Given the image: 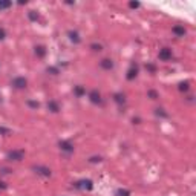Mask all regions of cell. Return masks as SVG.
Masks as SVG:
<instances>
[{"mask_svg": "<svg viewBox=\"0 0 196 196\" xmlns=\"http://www.w3.org/2000/svg\"><path fill=\"white\" fill-rule=\"evenodd\" d=\"M138 72H140V67H138V63H135V61H132V64H130V67L127 69V74H126V78L129 80V81H133L136 77H138Z\"/></svg>", "mask_w": 196, "mask_h": 196, "instance_id": "obj_1", "label": "cell"}, {"mask_svg": "<svg viewBox=\"0 0 196 196\" xmlns=\"http://www.w3.org/2000/svg\"><path fill=\"white\" fill-rule=\"evenodd\" d=\"M25 158V152L23 150H9L6 153V159L8 161H22Z\"/></svg>", "mask_w": 196, "mask_h": 196, "instance_id": "obj_2", "label": "cell"}, {"mask_svg": "<svg viewBox=\"0 0 196 196\" xmlns=\"http://www.w3.org/2000/svg\"><path fill=\"white\" fill-rule=\"evenodd\" d=\"M74 187L75 188H78V190H92L93 188V182L90 181V179H80V181H77L75 184H74Z\"/></svg>", "mask_w": 196, "mask_h": 196, "instance_id": "obj_3", "label": "cell"}, {"mask_svg": "<svg viewBox=\"0 0 196 196\" xmlns=\"http://www.w3.org/2000/svg\"><path fill=\"white\" fill-rule=\"evenodd\" d=\"M89 100H90L92 104H103V96H101V93L98 92L96 89L89 92Z\"/></svg>", "mask_w": 196, "mask_h": 196, "instance_id": "obj_4", "label": "cell"}, {"mask_svg": "<svg viewBox=\"0 0 196 196\" xmlns=\"http://www.w3.org/2000/svg\"><path fill=\"white\" fill-rule=\"evenodd\" d=\"M32 170H34L37 175L45 176V178H49V176L52 175L51 169H49V167H46V165H32Z\"/></svg>", "mask_w": 196, "mask_h": 196, "instance_id": "obj_5", "label": "cell"}, {"mask_svg": "<svg viewBox=\"0 0 196 196\" xmlns=\"http://www.w3.org/2000/svg\"><path fill=\"white\" fill-rule=\"evenodd\" d=\"M11 86L16 87V89H25L28 86V80L25 77H16L13 81H11Z\"/></svg>", "mask_w": 196, "mask_h": 196, "instance_id": "obj_6", "label": "cell"}, {"mask_svg": "<svg viewBox=\"0 0 196 196\" xmlns=\"http://www.w3.org/2000/svg\"><path fill=\"white\" fill-rule=\"evenodd\" d=\"M58 147H60V150L61 152H66V153H72L74 152V144L71 143V141H66V140H63V141H60L58 143Z\"/></svg>", "mask_w": 196, "mask_h": 196, "instance_id": "obj_7", "label": "cell"}, {"mask_svg": "<svg viewBox=\"0 0 196 196\" xmlns=\"http://www.w3.org/2000/svg\"><path fill=\"white\" fill-rule=\"evenodd\" d=\"M158 58H159L161 61H169V60H172V49H170V48H162V49L159 51V54H158Z\"/></svg>", "mask_w": 196, "mask_h": 196, "instance_id": "obj_8", "label": "cell"}, {"mask_svg": "<svg viewBox=\"0 0 196 196\" xmlns=\"http://www.w3.org/2000/svg\"><path fill=\"white\" fill-rule=\"evenodd\" d=\"M172 32H173L176 37H184V35L187 34V29H185L184 26H181V25H175V26L172 28Z\"/></svg>", "mask_w": 196, "mask_h": 196, "instance_id": "obj_9", "label": "cell"}, {"mask_svg": "<svg viewBox=\"0 0 196 196\" xmlns=\"http://www.w3.org/2000/svg\"><path fill=\"white\" fill-rule=\"evenodd\" d=\"M100 66L104 69V71H111V69H114V60H111V58H103L101 61H100Z\"/></svg>", "mask_w": 196, "mask_h": 196, "instance_id": "obj_10", "label": "cell"}, {"mask_svg": "<svg viewBox=\"0 0 196 196\" xmlns=\"http://www.w3.org/2000/svg\"><path fill=\"white\" fill-rule=\"evenodd\" d=\"M114 101H115L118 106H123V104H126V95H124V93H121V92H117V93H114Z\"/></svg>", "mask_w": 196, "mask_h": 196, "instance_id": "obj_11", "label": "cell"}, {"mask_svg": "<svg viewBox=\"0 0 196 196\" xmlns=\"http://www.w3.org/2000/svg\"><path fill=\"white\" fill-rule=\"evenodd\" d=\"M67 37H69V40H71L72 43H75V45H78V43L81 42V37H80V34H78L77 31H69V32H67Z\"/></svg>", "mask_w": 196, "mask_h": 196, "instance_id": "obj_12", "label": "cell"}, {"mask_svg": "<svg viewBox=\"0 0 196 196\" xmlns=\"http://www.w3.org/2000/svg\"><path fill=\"white\" fill-rule=\"evenodd\" d=\"M48 111H49V112H52V114H57V112L60 111L58 103H57V101H54V100H51V101L48 103Z\"/></svg>", "mask_w": 196, "mask_h": 196, "instance_id": "obj_13", "label": "cell"}, {"mask_svg": "<svg viewBox=\"0 0 196 196\" xmlns=\"http://www.w3.org/2000/svg\"><path fill=\"white\" fill-rule=\"evenodd\" d=\"M74 93H75V96H78V98H81V96H84L86 95V89H84V86H75L74 87Z\"/></svg>", "mask_w": 196, "mask_h": 196, "instance_id": "obj_14", "label": "cell"}, {"mask_svg": "<svg viewBox=\"0 0 196 196\" xmlns=\"http://www.w3.org/2000/svg\"><path fill=\"white\" fill-rule=\"evenodd\" d=\"M35 55H37L38 58H43V57L46 55V48H45L43 45H38V46H35Z\"/></svg>", "mask_w": 196, "mask_h": 196, "instance_id": "obj_15", "label": "cell"}, {"mask_svg": "<svg viewBox=\"0 0 196 196\" xmlns=\"http://www.w3.org/2000/svg\"><path fill=\"white\" fill-rule=\"evenodd\" d=\"M178 89H179L181 92H188V90H190V83H188V81H181V83L178 84Z\"/></svg>", "mask_w": 196, "mask_h": 196, "instance_id": "obj_16", "label": "cell"}, {"mask_svg": "<svg viewBox=\"0 0 196 196\" xmlns=\"http://www.w3.org/2000/svg\"><path fill=\"white\" fill-rule=\"evenodd\" d=\"M11 6H13V2H9V0H0V11L8 9Z\"/></svg>", "mask_w": 196, "mask_h": 196, "instance_id": "obj_17", "label": "cell"}, {"mask_svg": "<svg viewBox=\"0 0 196 196\" xmlns=\"http://www.w3.org/2000/svg\"><path fill=\"white\" fill-rule=\"evenodd\" d=\"M155 115H156V117H159V118H169V114H167L164 109H161V107L155 109Z\"/></svg>", "mask_w": 196, "mask_h": 196, "instance_id": "obj_18", "label": "cell"}, {"mask_svg": "<svg viewBox=\"0 0 196 196\" xmlns=\"http://www.w3.org/2000/svg\"><path fill=\"white\" fill-rule=\"evenodd\" d=\"M132 193H130V190H127V188H118L117 191H115V196H130Z\"/></svg>", "mask_w": 196, "mask_h": 196, "instance_id": "obj_19", "label": "cell"}, {"mask_svg": "<svg viewBox=\"0 0 196 196\" xmlns=\"http://www.w3.org/2000/svg\"><path fill=\"white\" fill-rule=\"evenodd\" d=\"M147 96L150 98V100H158V98H159V93H158L156 90H153V89H150V90L147 92Z\"/></svg>", "mask_w": 196, "mask_h": 196, "instance_id": "obj_20", "label": "cell"}, {"mask_svg": "<svg viewBox=\"0 0 196 196\" xmlns=\"http://www.w3.org/2000/svg\"><path fill=\"white\" fill-rule=\"evenodd\" d=\"M90 49L95 51V52H101V51H103V45H100V43H92V45H90Z\"/></svg>", "mask_w": 196, "mask_h": 196, "instance_id": "obj_21", "label": "cell"}, {"mask_svg": "<svg viewBox=\"0 0 196 196\" xmlns=\"http://www.w3.org/2000/svg\"><path fill=\"white\" fill-rule=\"evenodd\" d=\"M28 17H29V20H31V22H37V20H38V13H35V11H29V13H28Z\"/></svg>", "mask_w": 196, "mask_h": 196, "instance_id": "obj_22", "label": "cell"}, {"mask_svg": "<svg viewBox=\"0 0 196 196\" xmlns=\"http://www.w3.org/2000/svg\"><path fill=\"white\" fill-rule=\"evenodd\" d=\"M46 72H48V74H51V75H58V74H60L58 67H55V66H49V67L46 69Z\"/></svg>", "mask_w": 196, "mask_h": 196, "instance_id": "obj_23", "label": "cell"}, {"mask_svg": "<svg viewBox=\"0 0 196 196\" xmlns=\"http://www.w3.org/2000/svg\"><path fill=\"white\" fill-rule=\"evenodd\" d=\"M26 104H28L31 109H38V107H40V103H38V101H34V100H28Z\"/></svg>", "mask_w": 196, "mask_h": 196, "instance_id": "obj_24", "label": "cell"}, {"mask_svg": "<svg viewBox=\"0 0 196 196\" xmlns=\"http://www.w3.org/2000/svg\"><path fill=\"white\" fill-rule=\"evenodd\" d=\"M146 69H147L150 74H156V66L152 64V63H147V64H146Z\"/></svg>", "mask_w": 196, "mask_h": 196, "instance_id": "obj_25", "label": "cell"}, {"mask_svg": "<svg viewBox=\"0 0 196 196\" xmlns=\"http://www.w3.org/2000/svg\"><path fill=\"white\" fill-rule=\"evenodd\" d=\"M101 161H103L101 156H90V158H89V162H92V164H95V162H101Z\"/></svg>", "mask_w": 196, "mask_h": 196, "instance_id": "obj_26", "label": "cell"}, {"mask_svg": "<svg viewBox=\"0 0 196 196\" xmlns=\"http://www.w3.org/2000/svg\"><path fill=\"white\" fill-rule=\"evenodd\" d=\"M140 6H141L140 2H129V8H132V9H138Z\"/></svg>", "mask_w": 196, "mask_h": 196, "instance_id": "obj_27", "label": "cell"}, {"mask_svg": "<svg viewBox=\"0 0 196 196\" xmlns=\"http://www.w3.org/2000/svg\"><path fill=\"white\" fill-rule=\"evenodd\" d=\"M11 130L9 129H5V127H0V135H9Z\"/></svg>", "mask_w": 196, "mask_h": 196, "instance_id": "obj_28", "label": "cell"}, {"mask_svg": "<svg viewBox=\"0 0 196 196\" xmlns=\"http://www.w3.org/2000/svg\"><path fill=\"white\" fill-rule=\"evenodd\" d=\"M5 37H6V31L3 28H0V40H3Z\"/></svg>", "mask_w": 196, "mask_h": 196, "instance_id": "obj_29", "label": "cell"}, {"mask_svg": "<svg viewBox=\"0 0 196 196\" xmlns=\"http://www.w3.org/2000/svg\"><path fill=\"white\" fill-rule=\"evenodd\" d=\"M132 121H133V123H135V124H140V118H133V120H132Z\"/></svg>", "mask_w": 196, "mask_h": 196, "instance_id": "obj_30", "label": "cell"}, {"mask_svg": "<svg viewBox=\"0 0 196 196\" xmlns=\"http://www.w3.org/2000/svg\"><path fill=\"white\" fill-rule=\"evenodd\" d=\"M0 188H6V184L5 182H0Z\"/></svg>", "mask_w": 196, "mask_h": 196, "instance_id": "obj_31", "label": "cell"}]
</instances>
